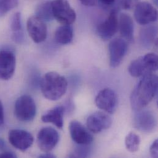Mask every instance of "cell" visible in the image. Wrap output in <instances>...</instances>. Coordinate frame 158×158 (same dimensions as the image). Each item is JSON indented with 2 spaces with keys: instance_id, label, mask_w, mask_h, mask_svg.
<instances>
[{
  "instance_id": "obj_1",
  "label": "cell",
  "mask_w": 158,
  "mask_h": 158,
  "mask_svg": "<svg viewBox=\"0 0 158 158\" xmlns=\"http://www.w3.org/2000/svg\"><path fill=\"white\" fill-rule=\"evenodd\" d=\"M158 77L150 73L142 77L131 95V105L134 111L146 107L154 98L158 92Z\"/></svg>"
},
{
  "instance_id": "obj_2",
  "label": "cell",
  "mask_w": 158,
  "mask_h": 158,
  "mask_svg": "<svg viewBox=\"0 0 158 158\" xmlns=\"http://www.w3.org/2000/svg\"><path fill=\"white\" fill-rule=\"evenodd\" d=\"M41 90L43 96L49 100H57L67 92L68 82L56 72L47 73L41 81Z\"/></svg>"
},
{
  "instance_id": "obj_3",
  "label": "cell",
  "mask_w": 158,
  "mask_h": 158,
  "mask_svg": "<svg viewBox=\"0 0 158 158\" xmlns=\"http://www.w3.org/2000/svg\"><path fill=\"white\" fill-rule=\"evenodd\" d=\"M158 56L150 52L133 60L128 67L130 75L135 78L142 77L158 70Z\"/></svg>"
},
{
  "instance_id": "obj_4",
  "label": "cell",
  "mask_w": 158,
  "mask_h": 158,
  "mask_svg": "<svg viewBox=\"0 0 158 158\" xmlns=\"http://www.w3.org/2000/svg\"><path fill=\"white\" fill-rule=\"evenodd\" d=\"M14 113L21 121L33 120L36 114V106L33 98L28 95H23L18 98L15 103Z\"/></svg>"
},
{
  "instance_id": "obj_5",
  "label": "cell",
  "mask_w": 158,
  "mask_h": 158,
  "mask_svg": "<svg viewBox=\"0 0 158 158\" xmlns=\"http://www.w3.org/2000/svg\"><path fill=\"white\" fill-rule=\"evenodd\" d=\"M54 19L62 25H72L77 19L75 10L68 0H53L51 1Z\"/></svg>"
},
{
  "instance_id": "obj_6",
  "label": "cell",
  "mask_w": 158,
  "mask_h": 158,
  "mask_svg": "<svg viewBox=\"0 0 158 158\" xmlns=\"http://www.w3.org/2000/svg\"><path fill=\"white\" fill-rule=\"evenodd\" d=\"M133 123L136 129L143 132L150 133L155 129L157 121L152 111L142 109L136 111Z\"/></svg>"
},
{
  "instance_id": "obj_7",
  "label": "cell",
  "mask_w": 158,
  "mask_h": 158,
  "mask_svg": "<svg viewBox=\"0 0 158 158\" xmlns=\"http://www.w3.org/2000/svg\"><path fill=\"white\" fill-rule=\"evenodd\" d=\"M134 17L138 23L146 25L157 20L158 11L147 1L139 2L135 7Z\"/></svg>"
},
{
  "instance_id": "obj_8",
  "label": "cell",
  "mask_w": 158,
  "mask_h": 158,
  "mask_svg": "<svg viewBox=\"0 0 158 158\" xmlns=\"http://www.w3.org/2000/svg\"><path fill=\"white\" fill-rule=\"evenodd\" d=\"M128 50L127 42L123 38L112 40L108 45L110 65L113 68L118 67L123 60Z\"/></svg>"
},
{
  "instance_id": "obj_9",
  "label": "cell",
  "mask_w": 158,
  "mask_h": 158,
  "mask_svg": "<svg viewBox=\"0 0 158 158\" xmlns=\"http://www.w3.org/2000/svg\"><path fill=\"white\" fill-rule=\"evenodd\" d=\"M95 104L100 110L112 114L118 106V97L116 92L109 88L101 90L95 97Z\"/></svg>"
},
{
  "instance_id": "obj_10",
  "label": "cell",
  "mask_w": 158,
  "mask_h": 158,
  "mask_svg": "<svg viewBox=\"0 0 158 158\" xmlns=\"http://www.w3.org/2000/svg\"><path fill=\"white\" fill-rule=\"evenodd\" d=\"M59 140L58 132L52 127H46L41 129L37 135V143L43 152H50L57 145Z\"/></svg>"
},
{
  "instance_id": "obj_11",
  "label": "cell",
  "mask_w": 158,
  "mask_h": 158,
  "mask_svg": "<svg viewBox=\"0 0 158 158\" xmlns=\"http://www.w3.org/2000/svg\"><path fill=\"white\" fill-rule=\"evenodd\" d=\"M27 28L29 36L36 43H42L47 38V27L44 22L36 15H33L28 18Z\"/></svg>"
},
{
  "instance_id": "obj_12",
  "label": "cell",
  "mask_w": 158,
  "mask_h": 158,
  "mask_svg": "<svg viewBox=\"0 0 158 158\" xmlns=\"http://www.w3.org/2000/svg\"><path fill=\"white\" fill-rule=\"evenodd\" d=\"M97 33L104 41L113 38L118 30V16L116 10H113L107 18L97 27Z\"/></svg>"
},
{
  "instance_id": "obj_13",
  "label": "cell",
  "mask_w": 158,
  "mask_h": 158,
  "mask_svg": "<svg viewBox=\"0 0 158 158\" xmlns=\"http://www.w3.org/2000/svg\"><path fill=\"white\" fill-rule=\"evenodd\" d=\"M86 124L90 132L97 134L109 129L112 124V119L108 114L97 111L91 114L87 118Z\"/></svg>"
},
{
  "instance_id": "obj_14",
  "label": "cell",
  "mask_w": 158,
  "mask_h": 158,
  "mask_svg": "<svg viewBox=\"0 0 158 158\" xmlns=\"http://www.w3.org/2000/svg\"><path fill=\"white\" fill-rule=\"evenodd\" d=\"M8 139L10 143L16 149L25 152L33 143V137L28 132L22 129H12L9 132Z\"/></svg>"
},
{
  "instance_id": "obj_15",
  "label": "cell",
  "mask_w": 158,
  "mask_h": 158,
  "mask_svg": "<svg viewBox=\"0 0 158 158\" xmlns=\"http://www.w3.org/2000/svg\"><path fill=\"white\" fill-rule=\"evenodd\" d=\"M15 56L11 51H0V79L9 80L13 76L15 69Z\"/></svg>"
},
{
  "instance_id": "obj_16",
  "label": "cell",
  "mask_w": 158,
  "mask_h": 158,
  "mask_svg": "<svg viewBox=\"0 0 158 158\" xmlns=\"http://www.w3.org/2000/svg\"><path fill=\"white\" fill-rule=\"evenodd\" d=\"M69 131L72 140L78 145H88L93 142V136L89 131L77 121H73L69 125Z\"/></svg>"
},
{
  "instance_id": "obj_17",
  "label": "cell",
  "mask_w": 158,
  "mask_h": 158,
  "mask_svg": "<svg viewBox=\"0 0 158 158\" xmlns=\"http://www.w3.org/2000/svg\"><path fill=\"white\" fill-rule=\"evenodd\" d=\"M118 30L124 40L127 42H134V22L129 14L123 13L120 15L118 19Z\"/></svg>"
},
{
  "instance_id": "obj_18",
  "label": "cell",
  "mask_w": 158,
  "mask_h": 158,
  "mask_svg": "<svg viewBox=\"0 0 158 158\" xmlns=\"http://www.w3.org/2000/svg\"><path fill=\"white\" fill-rule=\"evenodd\" d=\"M65 108L63 106H57L49 110L41 117V120L44 123H52L59 129L64 126V116Z\"/></svg>"
},
{
  "instance_id": "obj_19",
  "label": "cell",
  "mask_w": 158,
  "mask_h": 158,
  "mask_svg": "<svg viewBox=\"0 0 158 158\" xmlns=\"http://www.w3.org/2000/svg\"><path fill=\"white\" fill-rule=\"evenodd\" d=\"M55 40L61 44H70L73 40V30L70 25H62L55 32Z\"/></svg>"
},
{
  "instance_id": "obj_20",
  "label": "cell",
  "mask_w": 158,
  "mask_h": 158,
  "mask_svg": "<svg viewBox=\"0 0 158 158\" xmlns=\"http://www.w3.org/2000/svg\"><path fill=\"white\" fill-rule=\"evenodd\" d=\"M157 28L155 27L150 26L145 27L141 30L140 34V40L142 45L145 47H149L155 41H156Z\"/></svg>"
},
{
  "instance_id": "obj_21",
  "label": "cell",
  "mask_w": 158,
  "mask_h": 158,
  "mask_svg": "<svg viewBox=\"0 0 158 158\" xmlns=\"http://www.w3.org/2000/svg\"><path fill=\"white\" fill-rule=\"evenodd\" d=\"M36 15L44 21H51L54 19L51 1H46L40 4L36 9Z\"/></svg>"
},
{
  "instance_id": "obj_22",
  "label": "cell",
  "mask_w": 158,
  "mask_h": 158,
  "mask_svg": "<svg viewBox=\"0 0 158 158\" xmlns=\"http://www.w3.org/2000/svg\"><path fill=\"white\" fill-rule=\"evenodd\" d=\"M125 145L129 152L132 153L137 152L140 145V137L134 132L129 133L125 139Z\"/></svg>"
},
{
  "instance_id": "obj_23",
  "label": "cell",
  "mask_w": 158,
  "mask_h": 158,
  "mask_svg": "<svg viewBox=\"0 0 158 158\" xmlns=\"http://www.w3.org/2000/svg\"><path fill=\"white\" fill-rule=\"evenodd\" d=\"M18 4V0H0V17L15 8Z\"/></svg>"
},
{
  "instance_id": "obj_24",
  "label": "cell",
  "mask_w": 158,
  "mask_h": 158,
  "mask_svg": "<svg viewBox=\"0 0 158 158\" xmlns=\"http://www.w3.org/2000/svg\"><path fill=\"white\" fill-rule=\"evenodd\" d=\"M10 28L12 33L23 31L22 17L20 12H16L13 15L10 22Z\"/></svg>"
},
{
  "instance_id": "obj_25",
  "label": "cell",
  "mask_w": 158,
  "mask_h": 158,
  "mask_svg": "<svg viewBox=\"0 0 158 158\" xmlns=\"http://www.w3.org/2000/svg\"><path fill=\"white\" fill-rule=\"evenodd\" d=\"M77 147V148L75 150V155H73V156L75 157H80V158H85L89 156V153L90 152V148L89 145H80Z\"/></svg>"
},
{
  "instance_id": "obj_26",
  "label": "cell",
  "mask_w": 158,
  "mask_h": 158,
  "mask_svg": "<svg viewBox=\"0 0 158 158\" xmlns=\"http://www.w3.org/2000/svg\"><path fill=\"white\" fill-rule=\"evenodd\" d=\"M139 0H121V4L123 9L131 10L135 7Z\"/></svg>"
},
{
  "instance_id": "obj_27",
  "label": "cell",
  "mask_w": 158,
  "mask_h": 158,
  "mask_svg": "<svg viewBox=\"0 0 158 158\" xmlns=\"http://www.w3.org/2000/svg\"><path fill=\"white\" fill-rule=\"evenodd\" d=\"M12 40L18 44H21L24 41L25 36L23 31L12 33Z\"/></svg>"
},
{
  "instance_id": "obj_28",
  "label": "cell",
  "mask_w": 158,
  "mask_h": 158,
  "mask_svg": "<svg viewBox=\"0 0 158 158\" xmlns=\"http://www.w3.org/2000/svg\"><path fill=\"white\" fill-rule=\"evenodd\" d=\"M158 139H156L153 143L152 144L150 148V153L151 156L153 158H157L158 157Z\"/></svg>"
},
{
  "instance_id": "obj_29",
  "label": "cell",
  "mask_w": 158,
  "mask_h": 158,
  "mask_svg": "<svg viewBox=\"0 0 158 158\" xmlns=\"http://www.w3.org/2000/svg\"><path fill=\"white\" fill-rule=\"evenodd\" d=\"M81 3L85 6H94L97 4V0H79Z\"/></svg>"
},
{
  "instance_id": "obj_30",
  "label": "cell",
  "mask_w": 158,
  "mask_h": 158,
  "mask_svg": "<svg viewBox=\"0 0 158 158\" xmlns=\"http://www.w3.org/2000/svg\"><path fill=\"white\" fill-rule=\"evenodd\" d=\"M17 158V156L12 152H4L0 153V158Z\"/></svg>"
},
{
  "instance_id": "obj_31",
  "label": "cell",
  "mask_w": 158,
  "mask_h": 158,
  "mask_svg": "<svg viewBox=\"0 0 158 158\" xmlns=\"http://www.w3.org/2000/svg\"><path fill=\"white\" fill-rule=\"evenodd\" d=\"M4 123V109L3 106L0 101V126L2 125Z\"/></svg>"
},
{
  "instance_id": "obj_32",
  "label": "cell",
  "mask_w": 158,
  "mask_h": 158,
  "mask_svg": "<svg viewBox=\"0 0 158 158\" xmlns=\"http://www.w3.org/2000/svg\"><path fill=\"white\" fill-rule=\"evenodd\" d=\"M39 158H56V156L49 152H46L44 154H43L39 156Z\"/></svg>"
},
{
  "instance_id": "obj_33",
  "label": "cell",
  "mask_w": 158,
  "mask_h": 158,
  "mask_svg": "<svg viewBox=\"0 0 158 158\" xmlns=\"http://www.w3.org/2000/svg\"><path fill=\"white\" fill-rule=\"evenodd\" d=\"M103 4L106 5H111L114 3L115 0H100Z\"/></svg>"
},
{
  "instance_id": "obj_34",
  "label": "cell",
  "mask_w": 158,
  "mask_h": 158,
  "mask_svg": "<svg viewBox=\"0 0 158 158\" xmlns=\"http://www.w3.org/2000/svg\"><path fill=\"white\" fill-rule=\"evenodd\" d=\"M4 141L0 139V150H2V149H4Z\"/></svg>"
},
{
  "instance_id": "obj_35",
  "label": "cell",
  "mask_w": 158,
  "mask_h": 158,
  "mask_svg": "<svg viewBox=\"0 0 158 158\" xmlns=\"http://www.w3.org/2000/svg\"><path fill=\"white\" fill-rule=\"evenodd\" d=\"M153 1H154V2H155V4L157 6V4H158V0H153Z\"/></svg>"
}]
</instances>
